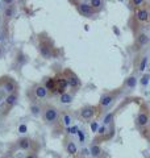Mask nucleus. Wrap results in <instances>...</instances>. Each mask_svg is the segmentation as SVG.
<instances>
[{"instance_id":"obj_1","label":"nucleus","mask_w":150,"mask_h":158,"mask_svg":"<svg viewBox=\"0 0 150 158\" xmlns=\"http://www.w3.org/2000/svg\"><path fill=\"white\" fill-rule=\"evenodd\" d=\"M37 50L38 54L44 59H52L56 54V46L52 41V38L46 36L45 33L38 36V42H37Z\"/></svg>"},{"instance_id":"obj_2","label":"nucleus","mask_w":150,"mask_h":158,"mask_svg":"<svg viewBox=\"0 0 150 158\" xmlns=\"http://www.w3.org/2000/svg\"><path fill=\"white\" fill-rule=\"evenodd\" d=\"M124 91L123 88H119V90H111V91H106L102 94V96L99 99V103H98V108H99V112H107L109 108H111L115 102L119 99V96L121 95Z\"/></svg>"},{"instance_id":"obj_3","label":"nucleus","mask_w":150,"mask_h":158,"mask_svg":"<svg viewBox=\"0 0 150 158\" xmlns=\"http://www.w3.org/2000/svg\"><path fill=\"white\" fill-rule=\"evenodd\" d=\"M59 117H61V111L54 104H45L42 110L41 118L45 125L48 127H56L59 124Z\"/></svg>"},{"instance_id":"obj_4","label":"nucleus","mask_w":150,"mask_h":158,"mask_svg":"<svg viewBox=\"0 0 150 158\" xmlns=\"http://www.w3.org/2000/svg\"><path fill=\"white\" fill-rule=\"evenodd\" d=\"M49 91L46 90L42 83H34L32 87L29 88V91L27 92V95L31 98V102H41V100H46L49 96Z\"/></svg>"},{"instance_id":"obj_5","label":"nucleus","mask_w":150,"mask_h":158,"mask_svg":"<svg viewBox=\"0 0 150 158\" xmlns=\"http://www.w3.org/2000/svg\"><path fill=\"white\" fill-rule=\"evenodd\" d=\"M150 44V37L148 36L146 32L137 31L134 32V42H133V52L140 53Z\"/></svg>"},{"instance_id":"obj_6","label":"nucleus","mask_w":150,"mask_h":158,"mask_svg":"<svg viewBox=\"0 0 150 158\" xmlns=\"http://www.w3.org/2000/svg\"><path fill=\"white\" fill-rule=\"evenodd\" d=\"M13 149L15 150H21V152H31V150H36L37 149V142L33 138L25 136V137H20L19 140L13 144Z\"/></svg>"},{"instance_id":"obj_7","label":"nucleus","mask_w":150,"mask_h":158,"mask_svg":"<svg viewBox=\"0 0 150 158\" xmlns=\"http://www.w3.org/2000/svg\"><path fill=\"white\" fill-rule=\"evenodd\" d=\"M62 73H63V75H65V78H66V81H67L69 88H71L73 91H77V90H79V88L82 87L81 78H79L77 74L71 70V69H65Z\"/></svg>"},{"instance_id":"obj_8","label":"nucleus","mask_w":150,"mask_h":158,"mask_svg":"<svg viewBox=\"0 0 150 158\" xmlns=\"http://www.w3.org/2000/svg\"><path fill=\"white\" fill-rule=\"evenodd\" d=\"M98 112H99L98 106L87 104V106H83L82 108H79V110H78V115L84 121H91V120H94V118H95V116L98 115Z\"/></svg>"},{"instance_id":"obj_9","label":"nucleus","mask_w":150,"mask_h":158,"mask_svg":"<svg viewBox=\"0 0 150 158\" xmlns=\"http://www.w3.org/2000/svg\"><path fill=\"white\" fill-rule=\"evenodd\" d=\"M149 121H150V115H149V111L146 108H141L140 112L137 113L136 116V120H134V125H136L137 129L140 131H145L146 128L149 127Z\"/></svg>"},{"instance_id":"obj_10","label":"nucleus","mask_w":150,"mask_h":158,"mask_svg":"<svg viewBox=\"0 0 150 158\" xmlns=\"http://www.w3.org/2000/svg\"><path fill=\"white\" fill-rule=\"evenodd\" d=\"M134 20L141 24V25H145V24H149L150 23V9L148 6H144L141 8H137L134 9Z\"/></svg>"},{"instance_id":"obj_11","label":"nucleus","mask_w":150,"mask_h":158,"mask_svg":"<svg viewBox=\"0 0 150 158\" xmlns=\"http://www.w3.org/2000/svg\"><path fill=\"white\" fill-rule=\"evenodd\" d=\"M0 87H2L3 90L7 92V95L19 91V85L16 83V81H15L13 78H11V77L0 78Z\"/></svg>"},{"instance_id":"obj_12","label":"nucleus","mask_w":150,"mask_h":158,"mask_svg":"<svg viewBox=\"0 0 150 158\" xmlns=\"http://www.w3.org/2000/svg\"><path fill=\"white\" fill-rule=\"evenodd\" d=\"M75 7H77L78 13L81 15V16L86 17V19H91V17H94L95 15H96V12L94 11L91 6H90V3H84V2H82V3H78Z\"/></svg>"},{"instance_id":"obj_13","label":"nucleus","mask_w":150,"mask_h":158,"mask_svg":"<svg viewBox=\"0 0 150 158\" xmlns=\"http://www.w3.org/2000/svg\"><path fill=\"white\" fill-rule=\"evenodd\" d=\"M137 83H138L137 77L134 75V74H131L129 77H127V79H125L124 83H123V91L124 92H132L133 90H136Z\"/></svg>"},{"instance_id":"obj_14","label":"nucleus","mask_w":150,"mask_h":158,"mask_svg":"<svg viewBox=\"0 0 150 158\" xmlns=\"http://www.w3.org/2000/svg\"><path fill=\"white\" fill-rule=\"evenodd\" d=\"M56 83H57V92H56V95L59 96L61 94H63V92L67 91L69 85H67V81H66V78H65L63 73L56 75Z\"/></svg>"},{"instance_id":"obj_15","label":"nucleus","mask_w":150,"mask_h":158,"mask_svg":"<svg viewBox=\"0 0 150 158\" xmlns=\"http://www.w3.org/2000/svg\"><path fill=\"white\" fill-rule=\"evenodd\" d=\"M59 125L62 128H70L74 125V116L69 111H61V117H59Z\"/></svg>"},{"instance_id":"obj_16","label":"nucleus","mask_w":150,"mask_h":158,"mask_svg":"<svg viewBox=\"0 0 150 158\" xmlns=\"http://www.w3.org/2000/svg\"><path fill=\"white\" fill-rule=\"evenodd\" d=\"M63 149L69 156H71V157H77L78 153H79L78 145L75 144V141L69 140V138L67 140H65V142H63Z\"/></svg>"},{"instance_id":"obj_17","label":"nucleus","mask_w":150,"mask_h":158,"mask_svg":"<svg viewBox=\"0 0 150 158\" xmlns=\"http://www.w3.org/2000/svg\"><path fill=\"white\" fill-rule=\"evenodd\" d=\"M17 102H19V91L7 95V98L4 99V108H6V111L8 112L9 110H12L17 104Z\"/></svg>"},{"instance_id":"obj_18","label":"nucleus","mask_w":150,"mask_h":158,"mask_svg":"<svg viewBox=\"0 0 150 158\" xmlns=\"http://www.w3.org/2000/svg\"><path fill=\"white\" fill-rule=\"evenodd\" d=\"M42 85H44L45 87H46V90H48L50 94H53V95H56V92H57L56 77H46V78H44Z\"/></svg>"},{"instance_id":"obj_19","label":"nucleus","mask_w":150,"mask_h":158,"mask_svg":"<svg viewBox=\"0 0 150 158\" xmlns=\"http://www.w3.org/2000/svg\"><path fill=\"white\" fill-rule=\"evenodd\" d=\"M42 110H44V106L40 102H31V104H29V112H31L32 116H34V117L41 116Z\"/></svg>"},{"instance_id":"obj_20","label":"nucleus","mask_w":150,"mask_h":158,"mask_svg":"<svg viewBox=\"0 0 150 158\" xmlns=\"http://www.w3.org/2000/svg\"><path fill=\"white\" fill-rule=\"evenodd\" d=\"M74 92H70V91H66V92H63L61 94V95L58 96V102L61 103V104L63 106H69V104H71V103L74 102Z\"/></svg>"},{"instance_id":"obj_21","label":"nucleus","mask_w":150,"mask_h":158,"mask_svg":"<svg viewBox=\"0 0 150 158\" xmlns=\"http://www.w3.org/2000/svg\"><path fill=\"white\" fill-rule=\"evenodd\" d=\"M148 63H149V57H148V56H144V57H141V58H140V61L137 62V66H136L137 71H138V73H141V74L146 73Z\"/></svg>"},{"instance_id":"obj_22","label":"nucleus","mask_w":150,"mask_h":158,"mask_svg":"<svg viewBox=\"0 0 150 158\" xmlns=\"http://www.w3.org/2000/svg\"><path fill=\"white\" fill-rule=\"evenodd\" d=\"M102 153H103L102 146H100L98 142L94 141V144H91V146H90V156H91L92 158H99L100 156H102Z\"/></svg>"},{"instance_id":"obj_23","label":"nucleus","mask_w":150,"mask_h":158,"mask_svg":"<svg viewBox=\"0 0 150 158\" xmlns=\"http://www.w3.org/2000/svg\"><path fill=\"white\" fill-rule=\"evenodd\" d=\"M90 6L92 7V9L96 13L102 12L104 8V0H90Z\"/></svg>"},{"instance_id":"obj_24","label":"nucleus","mask_w":150,"mask_h":158,"mask_svg":"<svg viewBox=\"0 0 150 158\" xmlns=\"http://www.w3.org/2000/svg\"><path fill=\"white\" fill-rule=\"evenodd\" d=\"M15 16V6H6L4 8V19L11 20Z\"/></svg>"},{"instance_id":"obj_25","label":"nucleus","mask_w":150,"mask_h":158,"mask_svg":"<svg viewBox=\"0 0 150 158\" xmlns=\"http://www.w3.org/2000/svg\"><path fill=\"white\" fill-rule=\"evenodd\" d=\"M113 120H115V113L109 112V113H107V115L103 117V123H102V124L109 127V125H112V124H113Z\"/></svg>"},{"instance_id":"obj_26","label":"nucleus","mask_w":150,"mask_h":158,"mask_svg":"<svg viewBox=\"0 0 150 158\" xmlns=\"http://www.w3.org/2000/svg\"><path fill=\"white\" fill-rule=\"evenodd\" d=\"M129 3H131V7L134 9L146 6V0H129Z\"/></svg>"},{"instance_id":"obj_27","label":"nucleus","mask_w":150,"mask_h":158,"mask_svg":"<svg viewBox=\"0 0 150 158\" xmlns=\"http://www.w3.org/2000/svg\"><path fill=\"white\" fill-rule=\"evenodd\" d=\"M149 79H150V74H149V73H144L142 77H141V81H140V83H141L142 87H146V86H148Z\"/></svg>"},{"instance_id":"obj_28","label":"nucleus","mask_w":150,"mask_h":158,"mask_svg":"<svg viewBox=\"0 0 150 158\" xmlns=\"http://www.w3.org/2000/svg\"><path fill=\"white\" fill-rule=\"evenodd\" d=\"M77 135H78V138H79V142H81V144H84V142H86V135H84V132L82 129H79Z\"/></svg>"},{"instance_id":"obj_29","label":"nucleus","mask_w":150,"mask_h":158,"mask_svg":"<svg viewBox=\"0 0 150 158\" xmlns=\"http://www.w3.org/2000/svg\"><path fill=\"white\" fill-rule=\"evenodd\" d=\"M24 158H38L37 150H31V152H27V154L24 156Z\"/></svg>"},{"instance_id":"obj_30","label":"nucleus","mask_w":150,"mask_h":158,"mask_svg":"<svg viewBox=\"0 0 150 158\" xmlns=\"http://www.w3.org/2000/svg\"><path fill=\"white\" fill-rule=\"evenodd\" d=\"M4 4L6 6H13V3H15V0H3Z\"/></svg>"},{"instance_id":"obj_31","label":"nucleus","mask_w":150,"mask_h":158,"mask_svg":"<svg viewBox=\"0 0 150 158\" xmlns=\"http://www.w3.org/2000/svg\"><path fill=\"white\" fill-rule=\"evenodd\" d=\"M2 56H3V48L0 46V57H2Z\"/></svg>"},{"instance_id":"obj_32","label":"nucleus","mask_w":150,"mask_h":158,"mask_svg":"<svg viewBox=\"0 0 150 158\" xmlns=\"http://www.w3.org/2000/svg\"><path fill=\"white\" fill-rule=\"evenodd\" d=\"M2 36H3V32L0 31V41H2V40H3V38H2Z\"/></svg>"},{"instance_id":"obj_33","label":"nucleus","mask_w":150,"mask_h":158,"mask_svg":"<svg viewBox=\"0 0 150 158\" xmlns=\"http://www.w3.org/2000/svg\"><path fill=\"white\" fill-rule=\"evenodd\" d=\"M11 158H19V157H17V156H13V157H11Z\"/></svg>"},{"instance_id":"obj_34","label":"nucleus","mask_w":150,"mask_h":158,"mask_svg":"<svg viewBox=\"0 0 150 158\" xmlns=\"http://www.w3.org/2000/svg\"><path fill=\"white\" fill-rule=\"evenodd\" d=\"M145 158H150V154H148V156H146V157H145Z\"/></svg>"},{"instance_id":"obj_35","label":"nucleus","mask_w":150,"mask_h":158,"mask_svg":"<svg viewBox=\"0 0 150 158\" xmlns=\"http://www.w3.org/2000/svg\"><path fill=\"white\" fill-rule=\"evenodd\" d=\"M2 158H8V157H2Z\"/></svg>"}]
</instances>
